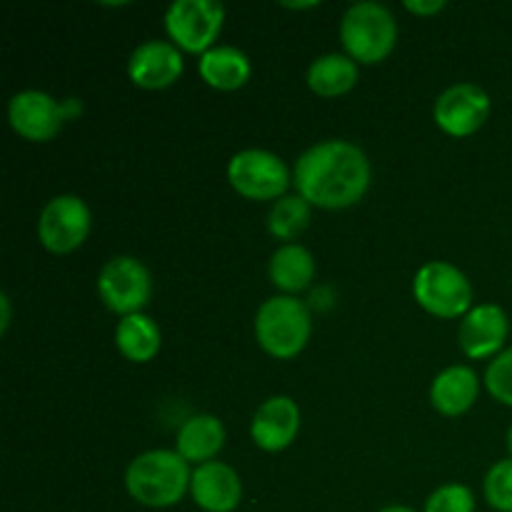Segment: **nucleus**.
<instances>
[{
  "mask_svg": "<svg viewBox=\"0 0 512 512\" xmlns=\"http://www.w3.org/2000/svg\"><path fill=\"white\" fill-rule=\"evenodd\" d=\"M483 495L498 512H512V458L500 460L488 470L483 480Z\"/></svg>",
  "mask_w": 512,
  "mask_h": 512,
  "instance_id": "5701e85b",
  "label": "nucleus"
},
{
  "mask_svg": "<svg viewBox=\"0 0 512 512\" xmlns=\"http://www.w3.org/2000/svg\"><path fill=\"white\" fill-rule=\"evenodd\" d=\"M345 55L360 65L383 63L398 43V20L383 3L363 0L345 10L340 20Z\"/></svg>",
  "mask_w": 512,
  "mask_h": 512,
  "instance_id": "20e7f679",
  "label": "nucleus"
},
{
  "mask_svg": "<svg viewBox=\"0 0 512 512\" xmlns=\"http://www.w3.org/2000/svg\"><path fill=\"white\" fill-rule=\"evenodd\" d=\"M93 215L78 195H55L38 218V238L48 253L68 255L88 240Z\"/></svg>",
  "mask_w": 512,
  "mask_h": 512,
  "instance_id": "1a4fd4ad",
  "label": "nucleus"
},
{
  "mask_svg": "<svg viewBox=\"0 0 512 512\" xmlns=\"http://www.w3.org/2000/svg\"><path fill=\"white\" fill-rule=\"evenodd\" d=\"M0 308H3V320H0V330H8V325H10V300H8V295H0Z\"/></svg>",
  "mask_w": 512,
  "mask_h": 512,
  "instance_id": "bb28decb",
  "label": "nucleus"
},
{
  "mask_svg": "<svg viewBox=\"0 0 512 512\" xmlns=\"http://www.w3.org/2000/svg\"><path fill=\"white\" fill-rule=\"evenodd\" d=\"M505 440H508V453H510V458H512V425H510V430H508V438H505Z\"/></svg>",
  "mask_w": 512,
  "mask_h": 512,
  "instance_id": "c756f323",
  "label": "nucleus"
},
{
  "mask_svg": "<svg viewBox=\"0 0 512 512\" xmlns=\"http://www.w3.org/2000/svg\"><path fill=\"white\" fill-rule=\"evenodd\" d=\"M10 128L30 143H48L60 133L65 118L63 103L43 90H20L8 103Z\"/></svg>",
  "mask_w": 512,
  "mask_h": 512,
  "instance_id": "9b49d317",
  "label": "nucleus"
},
{
  "mask_svg": "<svg viewBox=\"0 0 512 512\" xmlns=\"http://www.w3.org/2000/svg\"><path fill=\"white\" fill-rule=\"evenodd\" d=\"M193 470L175 450H148L130 460L125 470V490L145 508H173L190 493Z\"/></svg>",
  "mask_w": 512,
  "mask_h": 512,
  "instance_id": "f03ea898",
  "label": "nucleus"
},
{
  "mask_svg": "<svg viewBox=\"0 0 512 512\" xmlns=\"http://www.w3.org/2000/svg\"><path fill=\"white\" fill-rule=\"evenodd\" d=\"M423 512H475V495L468 485L448 483L440 485L430 498L425 500Z\"/></svg>",
  "mask_w": 512,
  "mask_h": 512,
  "instance_id": "b1692460",
  "label": "nucleus"
},
{
  "mask_svg": "<svg viewBox=\"0 0 512 512\" xmlns=\"http://www.w3.org/2000/svg\"><path fill=\"white\" fill-rule=\"evenodd\" d=\"M310 208L313 205L300 195H283L280 200H275L268 213L270 235L285 240V243H293L310 225Z\"/></svg>",
  "mask_w": 512,
  "mask_h": 512,
  "instance_id": "4be33fe9",
  "label": "nucleus"
},
{
  "mask_svg": "<svg viewBox=\"0 0 512 512\" xmlns=\"http://www.w3.org/2000/svg\"><path fill=\"white\" fill-rule=\"evenodd\" d=\"M510 333V320L500 305L483 303L460 320L458 345L470 360L498 358Z\"/></svg>",
  "mask_w": 512,
  "mask_h": 512,
  "instance_id": "f8f14e48",
  "label": "nucleus"
},
{
  "mask_svg": "<svg viewBox=\"0 0 512 512\" xmlns=\"http://www.w3.org/2000/svg\"><path fill=\"white\" fill-rule=\"evenodd\" d=\"M313 333V318L303 300L295 295L268 298L255 313V340L260 348L278 360L300 355Z\"/></svg>",
  "mask_w": 512,
  "mask_h": 512,
  "instance_id": "7ed1b4c3",
  "label": "nucleus"
},
{
  "mask_svg": "<svg viewBox=\"0 0 512 512\" xmlns=\"http://www.w3.org/2000/svg\"><path fill=\"white\" fill-rule=\"evenodd\" d=\"M373 168L360 145L330 138L310 145L298 158L293 185L300 198L323 210H343L365 198Z\"/></svg>",
  "mask_w": 512,
  "mask_h": 512,
  "instance_id": "f257e3e1",
  "label": "nucleus"
},
{
  "mask_svg": "<svg viewBox=\"0 0 512 512\" xmlns=\"http://www.w3.org/2000/svg\"><path fill=\"white\" fill-rule=\"evenodd\" d=\"M225 445V425L215 415L200 413L185 420L175 438V453L188 463H213Z\"/></svg>",
  "mask_w": 512,
  "mask_h": 512,
  "instance_id": "f3484780",
  "label": "nucleus"
},
{
  "mask_svg": "<svg viewBox=\"0 0 512 512\" xmlns=\"http://www.w3.org/2000/svg\"><path fill=\"white\" fill-rule=\"evenodd\" d=\"M405 8H408L413 15H420V18H430V15L445 10V3L443 0H433V3H423V0H420V3H415V0H408V3H405Z\"/></svg>",
  "mask_w": 512,
  "mask_h": 512,
  "instance_id": "a878e982",
  "label": "nucleus"
},
{
  "mask_svg": "<svg viewBox=\"0 0 512 512\" xmlns=\"http://www.w3.org/2000/svg\"><path fill=\"white\" fill-rule=\"evenodd\" d=\"M358 83V63L345 53H325L308 68V85L320 98H340Z\"/></svg>",
  "mask_w": 512,
  "mask_h": 512,
  "instance_id": "aec40b11",
  "label": "nucleus"
},
{
  "mask_svg": "<svg viewBox=\"0 0 512 512\" xmlns=\"http://www.w3.org/2000/svg\"><path fill=\"white\" fill-rule=\"evenodd\" d=\"M198 73L210 88L233 93L248 83L253 75V65L243 50L233 48V45H215L208 53L200 55Z\"/></svg>",
  "mask_w": 512,
  "mask_h": 512,
  "instance_id": "a211bd4d",
  "label": "nucleus"
},
{
  "mask_svg": "<svg viewBox=\"0 0 512 512\" xmlns=\"http://www.w3.org/2000/svg\"><path fill=\"white\" fill-rule=\"evenodd\" d=\"M300 433V408L288 395H273L253 415L250 438L265 453L290 448Z\"/></svg>",
  "mask_w": 512,
  "mask_h": 512,
  "instance_id": "ddd939ff",
  "label": "nucleus"
},
{
  "mask_svg": "<svg viewBox=\"0 0 512 512\" xmlns=\"http://www.w3.org/2000/svg\"><path fill=\"white\" fill-rule=\"evenodd\" d=\"M190 495L205 512H233L243 500V483L230 465L213 460L193 470Z\"/></svg>",
  "mask_w": 512,
  "mask_h": 512,
  "instance_id": "2eb2a0df",
  "label": "nucleus"
},
{
  "mask_svg": "<svg viewBox=\"0 0 512 512\" xmlns=\"http://www.w3.org/2000/svg\"><path fill=\"white\" fill-rule=\"evenodd\" d=\"M485 388L493 395V400L512 408V348L490 360L485 370Z\"/></svg>",
  "mask_w": 512,
  "mask_h": 512,
  "instance_id": "393cba45",
  "label": "nucleus"
},
{
  "mask_svg": "<svg viewBox=\"0 0 512 512\" xmlns=\"http://www.w3.org/2000/svg\"><path fill=\"white\" fill-rule=\"evenodd\" d=\"M160 343L158 323L145 313L125 315L115 328V345L130 363H150L160 353Z\"/></svg>",
  "mask_w": 512,
  "mask_h": 512,
  "instance_id": "412c9836",
  "label": "nucleus"
},
{
  "mask_svg": "<svg viewBox=\"0 0 512 512\" xmlns=\"http://www.w3.org/2000/svg\"><path fill=\"white\" fill-rule=\"evenodd\" d=\"M413 295L425 313L443 320L465 318L473 305V285L468 275L445 260H430L415 273Z\"/></svg>",
  "mask_w": 512,
  "mask_h": 512,
  "instance_id": "39448f33",
  "label": "nucleus"
},
{
  "mask_svg": "<svg viewBox=\"0 0 512 512\" xmlns=\"http://www.w3.org/2000/svg\"><path fill=\"white\" fill-rule=\"evenodd\" d=\"M228 180L235 193L248 200H280L288 193L293 175L270 150H240L228 163Z\"/></svg>",
  "mask_w": 512,
  "mask_h": 512,
  "instance_id": "0eeeda50",
  "label": "nucleus"
},
{
  "mask_svg": "<svg viewBox=\"0 0 512 512\" xmlns=\"http://www.w3.org/2000/svg\"><path fill=\"white\" fill-rule=\"evenodd\" d=\"M98 293L105 308L125 318V315L140 313L150 303L153 280L138 258L118 255V258H110L100 270Z\"/></svg>",
  "mask_w": 512,
  "mask_h": 512,
  "instance_id": "6e6552de",
  "label": "nucleus"
},
{
  "mask_svg": "<svg viewBox=\"0 0 512 512\" xmlns=\"http://www.w3.org/2000/svg\"><path fill=\"white\" fill-rule=\"evenodd\" d=\"M283 8H290V10H308V8H318V3H283Z\"/></svg>",
  "mask_w": 512,
  "mask_h": 512,
  "instance_id": "cd10ccee",
  "label": "nucleus"
},
{
  "mask_svg": "<svg viewBox=\"0 0 512 512\" xmlns=\"http://www.w3.org/2000/svg\"><path fill=\"white\" fill-rule=\"evenodd\" d=\"M480 393L478 373L468 365H450L435 375L430 385V403L445 418H460L475 405Z\"/></svg>",
  "mask_w": 512,
  "mask_h": 512,
  "instance_id": "dca6fc26",
  "label": "nucleus"
},
{
  "mask_svg": "<svg viewBox=\"0 0 512 512\" xmlns=\"http://www.w3.org/2000/svg\"><path fill=\"white\" fill-rule=\"evenodd\" d=\"M490 115V95L475 83L450 85L433 105V120L450 138L478 133Z\"/></svg>",
  "mask_w": 512,
  "mask_h": 512,
  "instance_id": "9d476101",
  "label": "nucleus"
},
{
  "mask_svg": "<svg viewBox=\"0 0 512 512\" xmlns=\"http://www.w3.org/2000/svg\"><path fill=\"white\" fill-rule=\"evenodd\" d=\"M380 512H415V510L405 508V505H388V508H383Z\"/></svg>",
  "mask_w": 512,
  "mask_h": 512,
  "instance_id": "c85d7f7f",
  "label": "nucleus"
},
{
  "mask_svg": "<svg viewBox=\"0 0 512 512\" xmlns=\"http://www.w3.org/2000/svg\"><path fill=\"white\" fill-rule=\"evenodd\" d=\"M270 283L285 295H295L310 288L315 280V258L305 245L285 243L270 255L268 263Z\"/></svg>",
  "mask_w": 512,
  "mask_h": 512,
  "instance_id": "6ab92c4d",
  "label": "nucleus"
},
{
  "mask_svg": "<svg viewBox=\"0 0 512 512\" xmlns=\"http://www.w3.org/2000/svg\"><path fill=\"white\" fill-rule=\"evenodd\" d=\"M128 75L138 88H170L183 75V53L170 40H145L130 53Z\"/></svg>",
  "mask_w": 512,
  "mask_h": 512,
  "instance_id": "4468645a",
  "label": "nucleus"
},
{
  "mask_svg": "<svg viewBox=\"0 0 512 512\" xmlns=\"http://www.w3.org/2000/svg\"><path fill=\"white\" fill-rule=\"evenodd\" d=\"M223 20L225 8L215 0H175L165 10V33L183 53L203 55L215 48Z\"/></svg>",
  "mask_w": 512,
  "mask_h": 512,
  "instance_id": "423d86ee",
  "label": "nucleus"
}]
</instances>
